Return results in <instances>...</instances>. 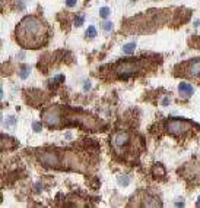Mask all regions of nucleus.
<instances>
[{"label":"nucleus","mask_w":200,"mask_h":208,"mask_svg":"<svg viewBox=\"0 0 200 208\" xmlns=\"http://www.w3.org/2000/svg\"><path fill=\"white\" fill-rule=\"evenodd\" d=\"M18 42L25 48H40L48 40V27L37 16H25L15 31Z\"/></svg>","instance_id":"f257e3e1"},{"label":"nucleus","mask_w":200,"mask_h":208,"mask_svg":"<svg viewBox=\"0 0 200 208\" xmlns=\"http://www.w3.org/2000/svg\"><path fill=\"white\" fill-rule=\"evenodd\" d=\"M89 88H91V83H89V82H86V83H85V89H86V91H88V89H89Z\"/></svg>","instance_id":"6ab92c4d"},{"label":"nucleus","mask_w":200,"mask_h":208,"mask_svg":"<svg viewBox=\"0 0 200 208\" xmlns=\"http://www.w3.org/2000/svg\"><path fill=\"white\" fill-rule=\"evenodd\" d=\"M139 69L136 63H130V62H121L117 68V72H119V76L120 78H129L132 73H134L136 70Z\"/></svg>","instance_id":"423d86ee"},{"label":"nucleus","mask_w":200,"mask_h":208,"mask_svg":"<svg viewBox=\"0 0 200 208\" xmlns=\"http://www.w3.org/2000/svg\"><path fill=\"white\" fill-rule=\"evenodd\" d=\"M83 22H85V18H82V16H76V18H75V25H76V27H80Z\"/></svg>","instance_id":"2eb2a0df"},{"label":"nucleus","mask_w":200,"mask_h":208,"mask_svg":"<svg viewBox=\"0 0 200 208\" xmlns=\"http://www.w3.org/2000/svg\"><path fill=\"white\" fill-rule=\"evenodd\" d=\"M188 127H190V123L183 122V120H170V122L167 123L168 132H171L174 135H180V133L186 132Z\"/></svg>","instance_id":"39448f33"},{"label":"nucleus","mask_w":200,"mask_h":208,"mask_svg":"<svg viewBox=\"0 0 200 208\" xmlns=\"http://www.w3.org/2000/svg\"><path fill=\"white\" fill-rule=\"evenodd\" d=\"M99 16L104 18V19L108 18V16H110V9H108V7H101V10H99Z\"/></svg>","instance_id":"f8f14e48"},{"label":"nucleus","mask_w":200,"mask_h":208,"mask_svg":"<svg viewBox=\"0 0 200 208\" xmlns=\"http://www.w3.org/2000/svg\"><path fill=\"white\" fill-rule=\"evenodd\" d=\"M197 205H200V198H199V201H197Z\"/></svg>","instance_id":"aec40b11"},{"label":"nucleus","mask_w":200,"mask_h":208,"mask_svg":"<svg viewBox=\"0 0 200 208\" xmlns=\"http://www.w3.org/2000/svg\"><path fill=\"white\" fill-rule=\"evenodd\" d=\"M102 28H104V31L110 32V31L113 29V22H104V24H102Z\"/></svg>","instance_id":"dca6fc26"},{"label":"nucleus","mask_w":200,"mask_h":208,"mask_svg":"<svg viewBox=\"0 0 200 208\" xmlns=\"http://www.w3.org/2000/svg\"><path fill=\"white\" fill-rule=\"evenodd\" d=\"M15 123H16V119H15V117H12V116H9V117L4 120V127H10V126H15Z\"/></svg>","instance_id":"9b49d317"},{"label":"nucleus","mask_w":200,"mask_h":208,"mask_svg":"<svg viewBox=\"0 0 200 208\" xmlns=\"http://www.w3.org/2000/svg\"><path fill=\"white\" fill-rule=\"evenodd\" d=\"M134 48H136V44H134V42L126 44V45L123 47V53H126V54H132V53L134 51Z\"/></svg>","instance_id":"1a4fd4ad"},{"label":"nucleus","mask_w":200,"mask_h":208,"mask_svg":"<svg viewBox=\"0 0 200 208\" xmlns=\"http://www.w3.org/2000/svg\"><path fill=\"white\" fill-rule=\"evenodd\" d=\"M86 35L89 37V38H93V37H96V28L91 25V27L86 29Z\"/></svg>","instance_id":"9d476101"},{"label":"nucleus","mask_w":200,"mask_h":208,"mask_svg":"<svg viewBox=\"0 0 200 208\" xmlns=\"http://www.w3.org/2000/svg\"><path fill=\"white\" fill-rule=\"evenodd\" d=\"M66 4L67 7H73V6H76V0H66Z\"/></svg>","instance_id":"f3484780"},{"label":"nucleus","mask_w":200,"mask_h":208,"mask_svg":"<svg viewBox=\"0 0 200 208\" xmlns=\"http://www.w3.org/2000/svg\"><path fill=\"white\" fill-rule=\"evenodd\" d=\"M42 117H44L45 125L51 126V127H56V126H59L60 123H61L60 111H59L57 107H51V109L45 110V111H44V114H42Z\"/></svg>","instance_id":"7ed1b4c3"},{"label":"nucleus","mask_w":200,"mask_h":208,"mask_svg":"<svg viewBox=\"0 0 200 208\" xmlns=\"http://www.w3.org/2000/svg\"><path fill=\"white\" fill-rule=\"evenodd\" d=\"M28 75H29V68H28V66L22 68V72H21V78H22V79H25V78H28Z\"/></svg>","instance_id":"ddd939ff"},{"label":"nucleus","mask_w":200,"mask_h":208,"mask_svg":"<svg viewBox=\"0 0 200 208\" xmlns=\"http://www.w3.org/2000/svg\"><path fill=\"white\" fill-rule=\"evenodd\" d=\"M178 91H180V94L183 97H191L193 92H194V88H193V85H190L188 82H181L178 85Z\"/></svg>","instance_id":"6e6552de"},{"label":"nucleus","mask_w":200,"mask_h":208,"mask_svg":"<svg viewBox=\"0 0 200 208\" xmlns=\"http://www.w3.org/2000/svg\"><path fill=\"white\" fill-rule=\"evenodd\" d=\"M129 141H130V135H129L127 132H119V133H116L114 138H113V145H114L117 150H120V148H123Z\"/></svg>","instance_id":"0eeeda50"},{"label":"nucleus","mask_w":200,"mask_h":208,"mask_svg":"<svg viewBox=\"0 0 200 208\" xmlns=\"http://www.w3.org/2000/svg\"><path fill=\"white\" fill-rule=\"evenodd\" d=\"M32 127H34V130H35V132H40V130H41V123H37V122H35V123L32 125Z\"/></svg>","instance_id":"a211bd4d"},{"label":"nucleus","mask_w":200,"mask_h":208,"mask_svg":"<svg viewBox=\"0 0 200 208\" xmlns=\"http://www.w3.org/2000/svg\"><path fill=\"white\" fill-rule=\"evenodd\" d=\"M119 183L123 185V186L129 185V177H127V176H121V177H119Z\"/></svg>","instance_id":"4468645a"},{"label":"nucleus","mask_w":200,"mask_h":208,"mask_svg":"<svg viewBox=\"0 0 200 208\" xmlns=\"http://www.w3.org/2000/svg\"><path fill=\"white\" fill-rule=\"evenodd\" d=\"M183 68H186V72H181L178 75H184L188 78H200V59H194L191 62H188L186 65H183Z\"/></svg>","instance_id":"20e7f679"},{"label":"nucleus","mask_w":200,"mask_h":208,"mask_svg":"<svg viewBox=\"0 0 200 208\" xmlns=\"http://www.w3.org/2000/svg\"><path fill=\"white\" fill-rule=\"evenodd\" d=\"M38 160H40L41 164L47 167H59V164H60L59 154L53 153V151H41L38 154Z\"/></svg>","instance_id":"f03ea898"}]
</instances>
